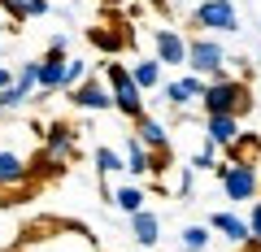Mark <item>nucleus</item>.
Returning <instances> with one entry per match:
<instances>
[{
	"label": "nucleus",
	"instance_id": "f257e3e1",
	"mask_svg": "<svg viewBox=\"0 0 261 252\" xmlns=\"http://www.w3.org/2000/svg\"><path fill=\"white\" fill-rule=\"evenodd\" d=\"M200 104H205L209 118H214V113H231V118H240V113L252 109V96H248V87H244L240 78H214V83H205Z\"/></svg>",
	"mask_w": 261,
	"mask_h": 252
},
{
	"label": "nucleus",
	"instance_id": "f03ea898",
	"mask_svg": "<svg viewBox=\"0 0 261 252\" xmlns=\"http://www.w3.org/2000/svg\"><path fill=\"white\" fill-rule=\"evenodd\" d=\"M105 74H109L113 109L126 113L130 122H140V118H144V96H140V87H135V78H130V70L122 66V61H109V66H105Z\"/></svg>",
	"mask_w": 261,
	"mask_h": 252
},
{
	"label": "nucleus",
	"instance_id": "7ed1b4c3",
	"mask_svg": "<svg viewBox=\"0 0 261 252\" xmlns=\"http://www.w3.org/2000/svg\"><path fill=\"white\" fill-rule=\"evenodd\" d=\"M218 174H222L226 200H252V196H257V165H252V161H240V165H218Z\"/></svg>",
	"mask_w": 261,
	"mask_h": 252
},
{
	"label": "nucleus",
	"instance_id": "20e7f679",
	"mask_svg": "<svg viewBox=\"0 0 261 252\" xmlns=\"http://www.w3.org/2000/svg\"><path fill=\"white\" fill-rule=\"evenodd\" d=\"M187 66H192L196 78L200 74H222V66H226L222 44H218V39H192V44H187Z\"/></svg>",
	"mask_w": 261,
	"mask_h": 252
},
{
	"label": "nucleus",
	"instance_id": "39448f33",
	"mask_svg": "<svg viewBox=\"0 0 261 252\" xmlns=\"http://www.w3.org/2000/svg\"><path fill=\"white\" fill-rule=\"evenodd\" d=\"M196 26H205V31H235L240 26V13H235L231 0H200Z\"/></svg>",
	"mask_w": 261,
	"mask_h": 252
},
{
	"label": "nucleus",
	"instance_id": "423d86ee",
	"mask_svg": "<svg viewBox=\"0 0 261 252\" xmlns=\"http://www.w3.org/2000/svg\"><path fill=\"white\" fill-rule=\"evenodd\" d=\"M70 100H74L79 109H92V113H100V109H113V96L105 92V83H96V78L79 83L74 92H70Z\"/></svg>",
	"mask_w": 261,
	"mask_h": 252
},
{
	"label": "nucleus",
	"instance_id": "0eeeda50",
	"mask_svg": "<svg viewBox=\"0 0 261 252\" xmlns=\"http://www.w3.org/2000/svg\"><path fill=\"white\" fill-rule=\"evenodd\" d=\"M152 44H157V61H166V66H187V39H178L174 31H157Z\"/></svg>",
	"mask_w": 261,
	"mask_h": 252
},
{
	"label": "nucleus",
	"instance_id": "6e6552de",
	"mask_svg": "<svg viewBox=\"0 0 261 252\" xmlns=\"http://www.w3.org/2000/svg\"><path fill=\"white\" fill-rule=\"evenodd\" d=\"M209 226H214V231L222 235V239H231V243H244V248L252 243L248 222H244V217H235V213H214V217H209Z\"/></svg>",
	"mask_w": 261,
	"mask_h": 252
},
{
	"label": "nucleus",
	"instance_id": "1a4fd4ad",
	"mask_svg": "<svg viewBox=\"0 0 261 252\" xmlns=\"http://www.w3.org/2000/svg\"><path fill=\"white\" fill-rule=\"evenodd\" d=\"M205 131H209V144L231 148V144L240 139V118H231V113H214V118L205 122Z\"/></svg>",
	"mask_w": 261,
	"mask_h": 252
},
{
	"label": "nucleus",
	"instance_id": "9d476101",
	"mask_svg": "<svg viewBox=\"0 0 261 252\" xmlns=\"http://www.w3.org/2000/svg\"><path fill=\"white\" fill-rule=\"evenodd\" d=\"M70 152H74V131L57 122L53 131H48V148H44V161H48V165H57V161H65Z\"/></svg>",
	"mask_w": 261,
	"mask_h": 252
},
{
	"label": "nucleus",
	"instance_id": "9b49d317",
	"mask_svg": "<svg viewBox=\"0 0 261 252\" xmlns=\"http://www.w3.org/2000/svg\"><path fill=\"white\" fill-rule=\"evenodd\" d=\"M205 96V83L196 74H187V78H178V83H170L166 87V100L174 104V109H183V104H192V100H200Z\"/></svg>",
	"mask_w": 261,
	"mask_h": 252
},
{
	"label": "nucleus",
	"instance_id": "f8f14e48",
	"mask_svg": "<svg viewBox=\"0 0 261 252\" xmlns=\"http://www.w3.org/2000/svg\"><path fill=\"white\" fill-rule=\"evenodd\" d=\"M135 131H140V135H135V139H140L144 148H157V152H166V144H170V135H166V126H161L157 118H148V113H144V118L135 122Z\"/></svg>",
	"mask_w": 261,
	"mask_h": 252
},
{
	"label": "nucleus",
	"instance_id": "ddd939ff",
	"mask_svg": "<svg viewBox=\"0 0 261 252\" xmlns=\"http://www.w3.org/2000/svg\"><path fill=\"white\" fill-rule=\"evenodd\" d=\"M61 78H65V57L61 52H48L44 61H39V87H44V92H57Z\"/></svg>",
	"mask_w": 261,
	"mask_h": 252
},
{
	"label": "nucleus",
	"instance_id": "4468645a",
	"mask_svg": "<svg viewBox=\"0 0 261 252\" xmlns=\"http://www.w3.org/2000/svg\"><path fill=\"white\" fill-rule=\"evenodd\" d=\"M27 161L18 157V152H0V187H18V183H27Z\"/></svg>",
	"mask_w": 261,
	"mask_h": 252
},
{
	"label": "nucleus",
	"instance_id": "2eb2a0df",
	"mask_svg": "<svg viewBox=\"0 0 261 252\" xmlns=\"http://www.w3.org/2000/svg\"><path fill=\"white\" fill-rule=\"evenodd\" d=\"M130 231H135V239H140V248H152L157 243V231H161V222H157V213H135L130 217Z\"/></svg>",
	"mask_w": 261,
	"mask_h": 252
},
{
	"label": "nucleus",
	"instance_id": "dca6fc26",
	"mask_svg": "<svg viewBox=\"0 0 261 252\" xmlns=\"http://www.w3.org/2000/svg\"><path fill=\"white\" fill-rule=\"evenodd\" d=\"M0 9H9L13 22H27V18H44L48 0H0Z\"/></svg>",
	"mask_w": 261,
	"mask_h": 252
},
{
	"label": "nucleus",
	"instance_id": "f3484780",
	"mask_svg": "<svg viewBox=\"0 0 261 252\" xmlns=\"http://www.w3.org/2000/svg\"><path fill=\"white\" fill-rule=\"evenodd\" d=\"M126 170H130V174H152V152L144 148L140 139L126 144Z\"/></svg>",
	"mask_w": 261,
	"mask_h": 252
},
{
	"label": "nucleus",
	"instance_id": "a211bd4d",
	"mask_svg": "<svg viewBox=\"0 0 261 252\" xmlns=\"http://www.w3.org/2000/svg\"><path fill=\"white\" fill-rule=\"evenodd\" d=\"M130 78H135V87H140V92L157 87V78H161V61H140V66L130 70Z\"/></svg>",
	"mask_w": 261,
	"mask_h": 252
},
{
	"label": "nucleus",
	"instance_id": "6ab92c4d",
	"mask_svg": "<svg viewBox=\"0 0 261 252\" xmlns=\"http://www.w3.org/2000/svg\"><path fill=\"white\" fill-rule=\"evenodd\" d=\"M113 200H118V209H126L130 217H135V213H144V191H140V187H122V191H118Z\"/></svg>",
	"mask_w": 261,
	"mask_h": 252
},
{
	"label": "nucleus",
	"instance_id": "aec40b11",
	"mask_svg": "<svg viewBox=\"0 0 261 252\" xmlns=\"http://www.w3.org/2000/svg\"><path fill=\"white\" fill-rule=\"evenodd\" d=\"M79 83H87V61H65V78H61V87H65V92H74Z\"/></svg>",
	"mask_w": 261,
	"mask_h": 252
},
{
	"label": "nucleus",
	"instance_id": "412c9836",
	"mask_svg": "<svg viewBox=\"0 0 261 252\" xmlns=\"http://www.w3.org/2000/svg\"><path fill=\"white\" fill-rule=\"evenodd\" d=\"M205 243H209V226H187L183 231V248L187 252H200Z\"/></svg>",
	"mask_w": 261,
	"mask_h": 252
},
{
	"label": "nucleus",
	"instance_id": "4be33fe9",
	"mask_svg": "<svg viewBox=\"0 0 261 252\" xmlns=\"http://www.w3.org/2000/svg\"><path fill=\"white\" fill-rule=\"evenodd\" d=\"M18 92H31V87H39V61H27V66L18 70Z\"/></svg>",
	"mask_w": 261,
	"mask_h": 252
},
{
	"label": "nucleus",
	"instance_id": "5701e85b",
	"mask_svg": "<svg viewBox=\"0 0 261 252\" xmlns=\"http://www.w3.org/2000/svg\"><path fill=\"white\" fill-rule=\"evenodd\" d=\"M92 44H96V48H105V52H118L126 39H122L118 31H92Z\"/></svg>",
	"mask_w": 261,
	"mask_h": 252
},
{
	"label": "nucleus",
	"instance_id": "b1692460",
	"mask_svg": "<svg viewBox=\"0 0 261 252\" xmlns=\"http://www.w3.org/2000/svg\"><path fill=\"white\" fill-rule=\"evenodd\" d=\"M96 165H100V174H113V170H126L122 165V157L113 148H96Z\"/></svg>",
	"mask_w": 261,
	"mask_h": 252
},
{
	"label": "nucleus",
	"instance_id": "393cba45",
	"mask_svg": "<svg viewBox=\"0 0 261 252\" xmlns=\"http://www.w3.org/2000/svg\"><path fill=\"white\" fill-rule=\"evenodd\" d=\"M248 235H252V243H261V200H252V213H248Z\"/></svg>",
	"mask_w": 261,
	"mask_h": 252
},
{
	"label": "nucleus",
	"instance_id": "a878e982",
	"mask_svg": "<svg viewBox=\"0 0 261 252\" xmlns=\"http://www.w3.org/2000/svg\"><path fill=\"white\" fill-rule=\"evenodd\" d=\"M22 100H27V92H18V87H9V92H0V109H18Z\"/></svg>",
	"mask_w": 261,
	"mask_h": 252
},
{
	"label": "nucleus",
	"instance_id": "bb28decb",
	"mask_svg": "<svg viewBox=\"0 0 261 252\" xmlns=\"http://www.w3.org/2000/svg\"><path fill=\"white\" fill-rule=\"evenodd\" d=\"M192 165H196V170H218V161H214V144H209L205 152H196V157H192Z\"/></svg>",
	"mask_w": 261,
	"mask_h": 252
},
{
	"label": "nucleus",
	"instance_id": "cd10ccee",
	"mask_svg": "<svg viewBox=\"0 0 261 252\" xmlns=\"http://www.w3.org/2000/svg\"><path fill=\"white\" fill-rule=\"evenodd\" d=\"M9 87H13V74H9L5 66H0V92H9Z\"/></svg>",
	"mask_w": 261,
	"mask_h": 252
},
{
	"label": "nucleus",
	"instance_id": "c85d7f7f",
	"mask_svg": "<svg viewBox=\"0 0 261 252\" xmlns=\"http://www.w3.org/2000/svg\"><path fill=\"white\" fill-rule=\"evenodd\" d=\"M244 252H261V243H248V248H244Z\"/></svg>",
	"mask_w": 261,
	"mask_h": 252
},
{
	"label": "nucleus",
	"instance_id": "c756f323",
	"mask_svg": "<svg viewBox=\"0 0 261 252\" xmlns=\"http://www.w3.org/2000/svg\"><path fill=\"white\" fill-rule=\"evenodd\" d=\"M0 113H5V109H0Z\"/></svg>",
	"mask_w": 261,
	"mask_h": 252
}]
</instances>
